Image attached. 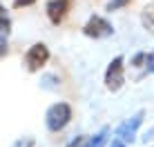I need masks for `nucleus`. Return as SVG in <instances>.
I'll list each match as a JSON object with an SVG mask.
<instances>
[{"label": "nucleus", "instance_id": "nucleus-1", "mask_svg": "<svg viewBox=\"0 0 154 147\" xmlns=\"http://www.w3.org/2000/svg\"><path fill=\"white\" fill-rule=\"evenodd\" d=\"M72 116H74V112H72L69 103H54L45 114V125H47L49 132L56 134V132H60V129H65L69 125Z\"/></svg>", "mask_w": 154, "mask_h": 147}, {"label": "nucleus", "instance_id": "nucleus-2", "mask_svg": "<svg viewBox=\"0 0 154 147\" xmlns=\"http://www.w3.org/2000/svg\"><path fill=\"white\" fill-rule=\"evenodd\" d=\"M123 85H125V60L123 56H116L105 69V87L109 92H121Z\"/></svg>", "mask_w": 154, "mask_h": 147}, {"label": "nucleus", "instance_id": "nucleus-3", "mask_svg": "<svg viewBox=\"0 0 154 147\" xmlns=\"http://www.w3.org/2000/svg\"><path fill=\"white\" fill-rule=\"evenodd\" d=\"M47 60H49V49H47L45 43L31 45L27 49V54H25V67H27V71H31V74L40 71L42 67L47 65Z\"/></svg>", "mask_w": 154, "mask_h": 147}, {"label": "nucleus", "instance_id": "nucleus-4", "mask_svg": "<svg viewBox=\"0 0 154 147\" xmlns=\"http://www.w3.org/2000/svg\"><path fill=\"white\" fill-rule=\"evenodd\" d=\"M83 34L87 38H94V40H100V38H107V36L114 34V27L109 20H105L103 16H92V18L85 22L83 27Z\"/></svg>", "mask_w": 154, "mask_h": 147}, {"label": "nucleus", "instance_id": "nucleus-5", "mask_svg": "<svg viewBox=\"0 0 154 147\" xmlns=\"http://www.w3.org/2000/svg\"><path fill=\"white\" fill-rule=\"evenodd\" d=\"M143 118H145V112H136L130 120H125V123L119 125V129H116V136H119L123 143H134L136 129L143 125Z\"/></svg>", "mask_w": 154, "mask_h": 147}, {"label": "nucleus", "instance_id": "nucleus-6", "mask_svg": "<svg viewBox=\"0 0 154 147\" xmlns=\"http://www.w3.org/2000/svg\"><path fill=\"white\" fill-rule=\"evenodd\" d=\"M74 0H49L47 2V18H49L51 25H60L63 20L67 18V14L72 11Z\"/></svg>", "mask_w": 154, "mask_h": 147}, {"label": "nucleus", "instance_id": "nucleus-7", "mask_svg": "<svg viewBox=\"0 0 154 147\" xmlns=\"http://www.w3.org/2000/svg\"><path fill=\"white\" fill-rule=\"evenodd\" d=\"M141 22H143V29H145V31L154 34V2H150L141 11Z\"/></svg>", "mask_w": 154, "mask_h": 147}, {"label": "nucleus", "instance_id": "nucleus-8", "mask_svg": "<svg viewBox=\"0 0 154 147\" xmlns=\"http://www.w3.org/2000/svg\"><path fill=\"white\" fill-rule=\"evenodd\" d=\"M107 138H109V129H100V132H98L96 136H89V143H87V147H105Z\"/></svg>", "mask_w": 154, "mask_h": 147}, {"label": "nucleus", "instance_id": "nucleus-9", "mask_svg": "<svg viewBox=\"0 0 154 147\" xmlns=\"http://www.w3.org/2000/svg\"><path fill=\"white\" fill-rule=\"evenodd\" d=\"M58 85H60V78H58L56 74H47V76H42V80H40L42 89H58Z\"/></svg>", "mask_w": 154, "mask_h": 147}, {"label": "nucleus", "instance_id": "nucleus-10", "mask_svg": "<svg viewBox=\"0 0 154 147\" xmlns=\"http://www.w3.org/2000/svg\"><path fill=\"white\" fill-rule=\"evenodd\" d=\"M11 34V18H0V38H7Z\"/></svg>", "mask_w": 154, "mask_h": 147}, {"label": "nucleus", "instance_id": "nucleus-11", "mask_svg": "<svg viewBox=\"0 0 154 147\" xmlns=\"http://www.w3.org/2000/svg\"><path fill=\"white\" fill-rule=\"evenodd\" d=\"M11 147H36V138L34 136H23V138H18Z\"/></svg>", "mask_w": 154, "mask_h": 147}, {"label": "nucleus", "instance_id": "nucleus-12", "mask_svg": "<svg viewBox=\"0 0 154 147\" xmlns=\"http://www.w3.org/2000/svg\"><path fill=\"white\" fill-rule=\"evenodd\" d=\"M132 0H109L107 2V11H119V9H123V7H127Z\"/></svg>", "mask_w": 154, "mask_h": 147}, {"label": "nucleus", "instance_id": "nucleus-13", "mask_svg": "<svg viewBox=\"0 0 154 147\" xmlns=\"http://www.w3.org/2000/svg\"><path fill=\"white\" fill-rule=\"evenodd\" d=\"M87 143H89V136L87 134H81V136H76L67 147H87Z\"/></svg>", "mask_w": 154, "mask_h": 147}, {"label": "nucleus", "instance_id": "nucleus-14", "mask_svg": "<svg viewBox=\"0 0 154 147\" xmlns=\"http://www.w3.org/2000/svg\"><path fill=\"white\" fill-rule=\"evenodd\" d=\"M9 54V45H7V38H0V58Z\"/></svg>", "mask_w": 154, "mask_h": 147}, {"label": "nucleus", "instance_id": "nucleus-15", "mask_svg": "<svg viewBox=\"0 0 154 147\" xmlns=\"http://www.w3.org/2000/svg\"><path fill=\"white\" fill-rule=\"evenodd\" d=\"M36 0H14V7H29V4H34Z\"/></svg>", "mask_w": 154, "mask_h": 147}, {"label": "nucleus", "instance_id": "nucleus-16", "mask_svg": "<svg viewBox=\"0 0 154 147\" xmlns=\"http://www.w3.org/2000/svg\"><path fill=\"white\" fill-rule=\"evenodd\" d=\"M147 71L154 74V54H147Z\"/></svg>", "mask_w": 154, "mask_h": 147}, {"label": "nucleus", "instance_id": "nucleus-17", "mask_svg": "<svg viewBox=\"0 0 154 147\" xmlns=\"http://www.w3.org/2000/svg\"><path fill=\"white\" fill-rule=\"evenodd\" d=\"M109 147H125V143L121 138H116V140H112V143H109Z\"/></svg>", "mask_w": 154, "mask_h": 147}, {"label": "nucleus", "instance_id": "nucleus-18", "mask_svg": "<svg viewBox=\"0 0 154 147\" xmlns=\"http://www.w3.org/2000/svg\"><path fill=\"white\" fill-rule=\"evenodd\" d=\"M0 18H9V14H7V9L0 4Z\"/></svg>", "mask_w": 154, "mask_h": 147}, {"label": "nucleus", "instance_id": "nucleus-19", "mask_svg": "<svg viewBox=\"0 0 154 147\" xmlns=\"http://www.w3.org/2000/svg\"><path fill=\"white\" fill-rule=\"evenodd\" d=\"M152 138H154V129H152V132H150V134L145 136V140H152Z\"/></svg>", "mask_w": 154, "mask_h": 147}]
</instances>
